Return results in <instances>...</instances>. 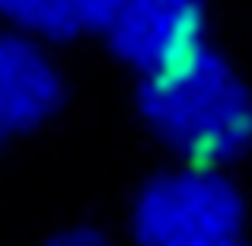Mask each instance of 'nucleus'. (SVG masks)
I'll list each match as a JSON object with an SVG mask.
<instances>
[{
  "mask_svg": "<svg viewBox=\"0 0 252 246\" xmlns=\"http://www.w3.org/2000/svg\"><path fill=\"white\" fill-rule=\"evenodd\" d=\"M243 227L240 192L214 170L179 166L137 192L131 234L137 246H201L236 240Z\"/></svg>",
  "mask_w": 252,
  "mask_h": 246,
  "instance_id": "f03ea898",
  "label": "nucleus"
},
{
  "mask_svg": "<svg viewBox=\"0 0 252 246\" xmlns=\"http://www.w3.org/2000/svg\"><path fill=\"white\" fill-rule=\"evenodd\" d=\"M204 29V0H125L102 35L112 55L144 77L208 42Z\"/></svg>",
  "mask_w": 252,
  "mask_h": 246,
  "instance_id": "7ed1b4c3",
  "label": "nucleus"
},
{
  "mask_svg": "<svg viewBox=\"0 0 252 246\" xmlns=\"http://www.w3.org/2000/svg\"><path fill=\"white\" fill-rule=\"evenodd\" d=\"M64 103V77L32 35H0V112L19 135L45 125Z\"/></svg>",
  "mask_w": 252,
  "mask_h": 246,
  "instance_id": "20e7f679",
  "label": "nucleus"
},
{
  "mask_svg": "<svg viewBox=\"0 0 252 246\" xmlns=\"http://www.w3.org/2000/svg\"><path fill=\"white\" fill-rule=\"evenodd\" d=\"M125 6V0H83V19H86V29H96L102 32L105 26L115 19V13Z\"/></svg>",
  "mask_w": 252,
  "mask_h": 246,
  "instance_id": "423d86ee",
  "label": "nucleus"
},
{
  "mask_svg": "<svg viewBox=\"0 0 252 246\" xmlns=\"http://www.w3.org/2000/svg\"><path fill=\"white\" fill-rule=\"evenodd\" d=\"M0 19L32 38L64 42L86 32L83 0H0Z\"/></svg>",
  "mask_w": 252,
  "mask_h": 246,
  "instance_id": "39448f33",
  "label": "nucleus"
},
{
  "mask_svg": "<svg viewBox=\"0 0 252 246\" xmlns=\"http://www.w3.org/2000/svg\"><path fill=\"white\" fill-rule=\"evenodd\" d=\"M10 138H16V131L10 128V122H6V115L0 112V147H3V144L10 141Z\"/></svg>",
  "mask_w": 252,
  "mask_h": 246,
  "instance_id": "6e6552de",
  "label": "nucleus"
},
{
  "mask_svg": "<svg viewBox=\"0 0 252 246\" xmlns=\"http://www.w3.org/2000/svg\"><path fill=\"white\" fill-rule=\"evenodd\" d=\"M48 246H105V240L90 234V230H67V234L55 237Z\"/></svg>",
  "mask_w": 252,
  "mask_h": 246,
  "instance_id": "0eeeda50",
  "label": "nucleus"
},
{
  "mask_svg": "<svg viewBox=\"0 0 252 246\" xmlns=\"http://www.w3.org/2000/svg\"><path fill=\"white\" fill-rule=\"evenodd\" d=\"M137 112L147 135L179 166L223 173L252 150V90L208 42L144 74Z\"/></svg>",
  "mask_w": 252,
  "mask_h": 246,
  "instance_id": "f257e3e1",
  "label": "nucleus"
},
{
  "mask_svg": "<svg viewBox=\"0 0 252 246\" xmlns=\"http://www.w3.org/2000/svg\"><path fill=\"white\" fill-rule=\"evenodd\" d=\"M201 246H243L240 240H220V243H201Z\"/></svg>",
  "mask_w": 252,
  "mask_h": 246,
  "instance_id": "1a4fd4ad",
  "label": "nucleus"
}]
</instances>
